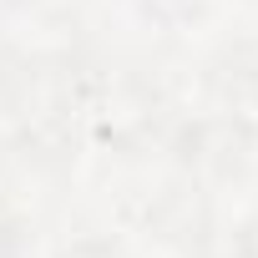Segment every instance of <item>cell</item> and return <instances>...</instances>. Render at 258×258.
<instances>
[{
	"mask_svg": "<svg viewBox=\"0 0 258 258\" xmlns=\"http://www.w3.org/2000/svg\"><path fill=\"white\" fill-rule=\"evenodd\" d=\"M167 152H172L177 167H187V172H213L218 182H228V177H238V172L258 157V126L248 121V111L192 116V121H177Z\"/></svg>",
	"mask_w": 258,
	"mask_h": 258,
	"instance_id": "cell-1",
	"label": "cell"
},
{
	"mask_svg": "<svg viewBox=\"0 0 258 258\" xmlns=\"http://www.w3.org/2000/svg\"><path fill=\"white\" fill-rule=\"evenodd\" d=\"M203 91L223 111L258 106V36H228L203 61Z\"/></svg>",
	"mask_w": 258,
	"mask_h": 258,
	"instance_id": "cell-2",
	"label": "cell"
},
{
	"mask_svg": "<svg viewBox=\"0 0 258 258\" xmlns=\"http://www.w3.org/2000/svg\"><path fill=\"white\" fill-rule=\"evenodd\" d=\"M11 152L21 167L41 177H61L76 162V126L71 111H21V126L11 137Z\"/></svg>",
	"mask_w": 258,
	"mask_h": 258,
	"instance_id": "cell-3",
	"label": "cell"
},
{
	"mask_svg": "<svg viewBox=\"0 0 258 258\" xmlns=\"http://www.w3.org/2000/svg\"><path fill=\"white\" fill-rule=\"evenodd\" d=\"M208 198L187 182H167L147 198V213H142V228L157 233L162 243H177V248H192V243H208Z\"/></svg>",
	"mask_w": 258,
	"mask_h": 258,
	"instance_id": "cell-4",
	"label": "cell"
},
{
	"mask_svg": "<svg viewBox=\"0 0 258 258\" xmlns=\"http://www.w3.org/2000/svg\"><path fill=\"white\" fill-rule=\"evenodd\" d=\"M41 81H46L41 56H31L16 41H0V111H11V116L31 111V96H36Z\"/></svg>",
	"mask_w": 258,
	"mask_h": 258,
	"instance_id": "cell-5",
	"label": "cell"
},
{
	"mask_svg": "<svg viewBox=\"0 0 258 258\" xmlns=\"http://www.w3.org/2000/svg\"><path fill=\"white\" fill-rule=\"evenodd\" d=\"M56 258H126V253H121V238H116V233H81V238H71Z\"/></svg>",
	"mask_w": 258,
	"mask_h": 258,
	"instance_id": "cell-6",
	"label": "cell"
},
{
	"mask_svg": "<svg viewBox=\"0 0 258 258\" xmlns=\"http://www.w3.org/2000/svg\"><path fill=\"white\" fill-rule=\"evenodd\" d=\"M31 253V238H26V218L0 208V258H26Z\"/></svg>",
	"mask_w": 258,
	"mask_h": 258,
	"instance_id": "cell-7",
	"label": "cell"
},
{
	"mask_svg": "<svg viewBox=\"0 0 258 258\" xmlns=\"http://www.w3.org/2000/svg\"><path fill=\"white\" fill-rule=\"evenodd\" d=\"M233 258H258V218H248L233 233Z\"/></svg>",
	"mask_w": 258,
	"mask_h": 258,
	"instance_id": "cell-8",
	"label": "cell"
},
{
	"mask_svg": "<svg viewBox=\"0 0 258 258\" xmlns=\"http://www.w3.org/2000/svg\"><path fill=\"white\" fill-rule=\"evenodd\" d=\"M6 6H41V0H6Z\"/></svg>",
	"mask_w": 258,
	"mask_h": 258,
	"instance_id": "cell-9",
	"label": "cell"
}]
</instances>
